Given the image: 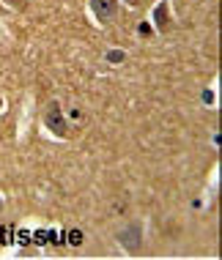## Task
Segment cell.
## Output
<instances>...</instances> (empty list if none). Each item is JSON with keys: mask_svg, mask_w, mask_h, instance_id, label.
<instances>
[{"mask_svg": "<svg viewBox=\"0 0 222 260\" xmlns=\"http://www.w3.org/2000/svg\"><path fill=\"white\" fill-rule=\"evenodd\" d=\"M44 126L52 132V135L66 137L69 123H66V115L60 112V104H58V102H50V104H47V110H44Z\"/></svg>", "mask_w": 222, "mask_h": 260, "instance_id": "obj_1", "label": "cell"}, {"mask_svg": "<svg viewBox=\"0 0 222 260\" xmlns=\"http://www.w3.org/2000/svg\"><path fill=\"white\" fill-rule=\"evenodd\" d=\"M91 11L96 14L102 25H107L110 19H115V11H118V3L115 0H91Z\"/></svg>", "mask_w": 222, "mask_h": 260, "instance_id": "obj_2", "label": "cell"}, {"mask_svg": "<svg viewBox=\"0 0 222 260\" xmlns=\"http://www.w3.org/2000/svg\"><path fill=\"white\" fill-rule=\"evenodd\" d=\"M168 11H170V3H168V0H162V3L154 9V22H156V27H159L162 33H168V30H170V22H173Z\"/></svg>", "mask_w": 222, "mask_h": 260, "instance_id": "obj_3", "label": "cell"}, {"mask_svg": "<svg viewBox=\"0 0 222 260\" xmlns=\"http://www.w3.org/2000/svg\"><path fill=\"white\" fill-rule=\"evenodd\" d=\"M69 244H72V247H80V244H82V233H80V230H72V233H69Z\"/></svg>", "mask_w": 222, "mask_h": 260, "instance_id": "obj_4", "label": "cell"}, {"mask_svg": "<svg viewBox=\"0 0 222 260\" xmlns=\"http://www.w3.org/2000/svg\"><path fill=\"white\" fill-rule=\"evenodd\" d=\"M9 6H14V9H25L27 0H9Z\"/></svg>", "mask_w": 222, "mask_h": 260, "instance_id": "obj_5", "label": "cell"}, {"mask_svg": "<svg viewBox=\"0 0 222 260\" xmlns=\"http://www.w3.org/2000/svg\"><path fill=\"white\" fill-rule=\"evenodd\" d=\"M107 60H113V63L123 60V52H110V55H107Z\"/></svg>", "mask_w": 222, "mask_h": 260, "instance_id": "obj_6", "label": "cell"}, {"mask_svg": "<svg viewBox=\"0 0 222 260\" xmlns=\"http://www.w3.org/2000/svg\"><path fill=\"white\" fill-rule=\"evenodd\" d=\"M0 208H3V203H0Z\"/></svg>", "mask_w": 222, "mask_h": 260, "instance_id": "obj_7", "label": "cell"}]
</instances>
